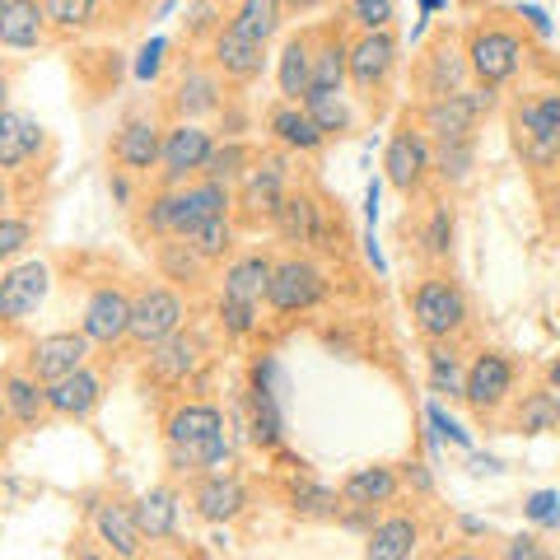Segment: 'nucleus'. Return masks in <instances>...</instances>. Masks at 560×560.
I'll return each instance as SVG.
<instances>
[{"label":"nucleus","mask_w":560,"mask_h":560,"mask_svg":"<svg viewBox=\"0 0 560 560\" xmlns=\"http://www.w3.org/2000/svg\"><path fill=\"white\" fill-rule=\"evenodd\" d=\"M164 448L178 477H220L234 463V448L224 440V411L201 397L173 401L164 411Z\"/></svg>","instance_id":"1"},{"label":"nucleus","mask_w":560,"mask_h":560,"mask_svg":"<svg viewBox=\"0 0 560 560\" xmlns=\"http://www.w3.org/2000/svg\"><path fill=\"white\" fill-rule=\"evenodd\" d=\"M230 210H234L230 187H220V183H210V178H197V183H187V187L154 191L140 220H145V230L164 243V238H187L197 224L220 220V215H230Z\"/></svg>","instance_id":"2"},{"label":"nucleus","mask_w":560,"mask_h":560,"mask_svg":"<svg viewBox=\"0 0 560 560\" xmlns=\"http://www.w3.org/2000/svg\"><path fill=\"white\" fill-rule=\"evenodd\" d=\"M510 131H514L523 164L533 173L560 168V94L518 98L514 113H510Z\"/></svg>","instance_id":"3"},{"label":"nucleus","mask_w":560,"mask_h":560,"mask_svg":"<svg viewBox=\"0 0 560 560\" xmlns=\"http://www.w3.org/2000/svg\"><path fill=\"white\" fill-rule=\"evenodd\" d=\"M248 434L257 448H280L285 444V407H290V378L280 370L276 355H261L253 364V378H248Z\"/></svg>","instance_id":"4"},{"label":"nucleus","mask_w":560,"mask_h":560,"mask_svg":"<svg viewBox=\"0 0 560 560\" xmlns=\"http://www.w3.org/2000/svg\"><path fill=\"white\" fill-rule=\"evenodd\" d=\"M467 313L471 308H467V294H463L458 280H448V276L416 280V290H411V318H416V331L430 346L458 337V331L467 327Z\"/></svg>","instance_id":"5"},{"label":"nucleus","mask_w":560,"mask_h":560,"mask_svg":"<svg viewBox=\"0 0 560 560\" xmlns=\"http://www.w3.org/2000/svg\"><path fill=\"white\" fill-rule=\"evenodd\" d=\"M467 66L471 80L486 84V90H500L504 80L518 75L523 66V38L504 24H471L467 33Z\"/></svg>","instance_id":"6"},{"label":"nucleus","mask_w":560,"mask_h":560,"mask_svg":"<svg viewBox=\"0 0 560 560\" xmlns=\"http://www.w3.org/2000/svg\"><path fill=\"white\" fill-rule=\"evenodd\" d=\"M490 108H495V90H486V84H471L467 94L425 103L416 127L425 131L434 145H458V140H471V127H477V117L490 113Z\"/></svg>","instance_id":"7"},{"label":"nucleus","mask_w":560,"mask_h":560,"mask_svg":"<svg viewBox=\"0 0 560 560\" xmlns=\"http://www.w3.org/2000/svg\"><path fill=\"white\" fill-rule=\"evenodd\" d=\"M187 331V300L173 285H145L136 294V308H131V341L140 350H154L164 346L168 337Z\"/></svg>","instance_id":"8"},{"label":"nucleus","mask_w":560,"mask_h":560,"mask_svg":"<svg viewBox=\"0 0 560 560\" xmlns=\"http://www.w3.org/2000/svg\"><path fill=\"white\" fill-rule=\"evenodd\" d=\"M514 383H518V370L504 350H477L467 360V388H463V401L477 416H495L510 407L514 397Z\"/></svg>","instance_id":"9"},{"label":"nucleus","mask_w":560,"mask_h":560,"mask_svg":"<svg viewBox=\"0 0 560 560\" xmlns=\"http://www.w3.org/2000/svg\"><path fill=\"white\" fill-rule=\"evenodd\" d=\"M90 350L94 341L84 337V331H47V337H38L28 346V355H24V370L38 378V383H61L70 374H80V370H90Z\"/></svg>","instance_id":"10"},{"label":"nucleus","mask_w":560,"mask_h":560,"mask_svg":"<svg viewBox=\"0 0 560 560\" xmlns=\"http://www.w3.org/2000/svg\"><path fill=\"white\" fill-rule=\"evenodd\" d=\"M215 154V136H210L201 121H173L168 136H164V187H187L206 178V164Z\"/></svg>","instance_id":"11"},{"label":"nucleus","mask_w":560,"mask_h":560,"mask_svg":"<svg viewBox=\"0 0 560 560\" xmlns=\"http://www.w3.org/2000/svg\"><path fill=\"white\" fill-rule=\"evenodd\" d=\"M285 183H290V164L285 154H261V160L253 164V173L238 183V215L248 224H276L280 206H285Z\"/></svg>","instance_id":"12"},{"label":"nucleus","mask_w":560,"mask_h":560,"mask_svg":"<svg viewBox=\"0 0 560 560\" xmlns=\"http://www.w3.org/2000/svg\"><path fill=\"white\" fill-rule=\"evenodd\" d=\"M323 294H327V276L313 267L308 257H285V261H276V276H271V290H267V304L271 313H308V308H318L323 304Z\"/></svg>","instance_id":"13"},{"label":"nucleus","mask_w":560,"mask_h":560,"mask_svg":"<svg viewBox=\"0 0 560 560\" xmlns=\"http://www.w3.org/2000/svg\"><path fill=\"white\" fill-rule=\"evenodd\" d=\"M434 173V145H430V136L420 131V127H401L393 131L388 140V150H383V178H388L397 191H420L425 187V178Z\"/></svg>","instance_id":"14"},{"label":"nucleus","mask_w":560,"mask_h":560,"mask_svg":"<svg viewBox=\"0 0 560 560\" xmlns=\"http://www.w3.org/2000/svg\"><path fill=\"white\" fill-rule=\"evenodd\" d=\"M131 308H136V294H127L121 285H98L90 300H84L80 331H84V337H90L94 346L131 341Z\"/></svg>","instance_id":"15"},{"label":"nucleus","mask_w":560,"mask_h":560,"mask_svg":"<svg viewBox=\"0 0 560 560\" xmlns=\"http://www.w3.org/2000/svg\"><path fill=\"white\" fill-rule=\"evenodd\" d=\"M47 290H51L47 261H38V257L14 261V267H5V276H0V318H5L10 327L24 323L28 313H38L47 304Z\"/></svg>","instance_id":"16"},{"label":"nucleus","mask_w":560,"mask_h":560,"mask_svg":"<svg viewBox=\"0 0 560 560\" xmlns=\"http://www.w3.org/2000/svg\"><path fill=\"white\" fill-rule=\"evenodd\" d=\"M206 355L210 346L206 337H197V331H178V337H168L164 346H154L145 355V370L154 383H164V388H183V383H191L201 370H206Z\"/></svg>","instance_id":"17"},{"label":"nucleus","mask_w":560,"mask_h":560,"mask_svg":"<svg viewBox=\"0 0 560 560\" xmlns=\"http://www.w3.org/2000/svg\"><path fill=\"white\" fill-rule=\"evenodd\" d=\"M393 70H397V38H393V28L388 33H360V38L350 43V84H355L364 98H374V94L388 90Z\"/></svg>","instance_id":"18"},{"label":"nucleus","mask_w":560,"mask_h":560,"mask_svg":"<svg viewBox=\"0 0 560 560\" xmlns=\"http://www.w3.org/2000/svg\"><path fill=\"white\" fill-rule=\"evenodd\" d=\"M90 528H94V541L108 547L117 560H140V533L136 523V504H121V500H94L90 504Z\"/></svg>","instance_id":"19"},{"label":"nucleus","mask_w":560,"mask_h":560,"mask_svg":"<svg viewBox=\"0 0 560 560\" xmlns=\"http://www.w3.org/2000/svg\"><path fill=\"white\" fill-rule=\"evenodd\" d=\"M467 80H471V66H467V47L458 43H434L420 61V90H425V103L434 98H453V94H467Z\"/></svg>","instance_id":"20"},{"label":"nucleus","mask_w":560,"mask_h":560,"mask_svg":"<svg viewBox=\"0 0 560 560\" xmlns=\"http://www.w3.org/2000/svg\"><path fill=\"white\" fill-rule=\"evenodd\" d=\"M164 127L154 117H127L113 140V160L127 173H150L164 164Z\"/></svg>","instance_id":"21"},{"label":"nucleus","mask_w":560,"mask_h":560,"mask_svg":"<svg viewBox=\"0 0 560 560\" xmlns=\"http://www.w3.org/2000/svg\"><path fill=\"white\" fill-rule=\"evenodd\" d=\"M191 510L206 523H234L248 510V486H243L234 471H220V477H197L191 481Z\"/></svg>","instance_id":"22"},{"label":"nucleus","mask_w":560,"mask_h":560,"mask_svg":"<svg viewBox=\"0 0 560 560\" xmlns=\"http://www.w3.org/2000/svg\"><path fill=\"white\" fill-rule=\"evenodd\" d=\"M420 537H425L420 518L407 510H393L364 533V560H411L420 551Z\"/></svg>","instance_id":"23"},{"label":"nucleus","mask_w":560,"mask_h":560,"mask_svg":"<svg viewBox=\"0 0 560 560\" xmlns=\"http://www.w3.org/2000/svg\"><path fill=\"white\" fill-rule=\"evenodd\" d=\"M276 234L285 243H308V248H337L323 206L313 201L308 191H290L285 197V206H280V215H276Z\"/></svg>","instance_id":"24"},{"label":"nucleus","mask_w":560,"mask_h":560,"mask_svg":"<svg viewBox=\"0 0 560 560\" xmlns=\"http://www.w3.org/2000/svg\"><path fill=\"white\" fill-rule=\"evenodd\" d=\"M401 495V477L397 467L388 463H374V467H355L350 477L341 481V504L346 510H383V504H393Z\"/></svg>","instance_id":"25"},{"label":"nucleus","mask_w":560,"mask_h":560,"mask_svg":"<svg viewBox=\"0 0 560 560\" xmlns=\"http://www.w3.org/2000/svg\"><path fill=\"white\" fill-rule=\"evenodd\" d=\"M210 66L220 70L224 80H234V84H248L261 75V66H267V47H257L248 38H238V33L230 28H215V38H210Z\"/></svg>","instance_id":"26"},{"label":"nucleus","mask_w":560,"mask_h":560,"mask_svg":"<svg viewBox=\"0 0 560 560\" xmlns=\"http://www.w3.org/2000/svg\"><path fill=\"white\" fill-rule=\"evenodd\" d=\"M43 145H47V131H43L38 117H28L20 108L0 113V168L5 173H20Z\"/></svg>","instance_id":"27"},{"label":"nucleus","mask_w":560,"mask_h":560,"mask_svg":"<svg viewBox=\"0 0 560 560\" xmlns=\"http://www.w3.org/2000/svg\"><path fill=\"white\" fill-rule=\"evenodd\" d=\"M0 393H5V416L14 420L20 430L43 425L51 416V397H47V383H38L28 370H10L0 378Z\"/></svg>","instance_id":"28"},{"label":"nucleus","mask_w":560,"mask_h":560,"mask_svg":"<svg viewBox=\"0 0 560 560\" xmlns=\"http://www.w3.org/2000/svg\"><path fill=\"white\" fill-rule=\"evenodd\" d=\"M271 276H276V261L267 253H248V257H234L230 267H224L220 285L224 294L220 300H238V304H261L271 290Z\"/></svg>","instance_id":"29"},{"label":"nucleus","mask_w":560,"mask_h":560,"mask_svg":"<svg viewBox=\"0 0 560 560\" xmlns=\"http://www.w3.org/2000/svg\"><path fill=\"white\" fill-rule=\"evenodd\" d=\"M313 51L318 43L308 33H294V38L280 47V61H276V84H280V98L285 103H304L313 90Z\"/></svg>","instance_id":"30"},{"label":"nucleus","mask_w":560,"mask_h":560,"mask_svg":"<svg viewBox=\"0 0 560 560\" xmlns=\"http://www.w3.org/2000/svg\"><path fill=\"white\" fill-rule=\"evenodd\" d=\"M47 397H51V416L90 420L98 411V401H103V378H98V370H80V374H70L61 383H51Z\"/></svg>","instance_id":"31"},{"label":"nucleus","mask_w":560,"mask_h":560,"mask_svg":"<svg viewBox=\"0 0 560 560\" xmlns=\"http://www.w3.org/2000/svg\"><path fill=\"white\" fill-rule=\"evenodd\" d=\"M47 10L38 0H5L0 5V43L5 47H38L47 38Z\"/></svg>","instance_id":"32"},{"label":"nucleus","mask_w":560,"mask_h":560,"mask_svg":"<svg viewBox=\"0 0 560 560\" xmlns=\"http://www.w3.org/2000/svg\"><path fill=\"white\" fill-rule=\"evenodd\" d=\"M267 127H271V136L280 140L285 150H300V154H313V150H323V127L308 117V108L304 103H280V108L267 117Z\"/></svg>","instance_id":"33"},{"label":"nucleus","mask_w":560,"mask_h":560,"mask_svg":"<svg viewBox=\"0 0 560 560\" xmlns=\"http://www.w3.org/2000/svg\"><path fill=\"white\" fill-rule=\"evenodd\" d=\"M173 108H178V121H197L206 113H215L220 108V80H215V70L187 66L183 80H178V94H173Z\"/></svg>","instance_id":"34"},{"label":"nucleus","mask_w":560,"mask_h":560,"mask_svg":"<svg viewBox=\"0 0 560 560\" xmlns=\"http://www.w3.org/2000/svg\"><path fill=\"white\" fill-rule=\"evenodd\" d=\"M178 490L173 486H150L145 495L136 500V523H140V533H145L150 541H164L173 537V528H178Z\"/></svg>","instance_id":"35"},{"label":"nucleus","mask_w":560,"mask_h":560,"mask_svg":"<svg viewBox=\"0 0 560 560\" xmlns=\"http://www.w3.org/2000/svg\"><path fill=\"white\" fill-rule=\"evenodd\" d=\"M290 510L300 514V518H318V523H327V518H341V490H331V486H323V481H313L308 471H300V477L290 481Z\"/></svg>","instance_id":"36"},{"label":"nucleus","mask_w":560,"mask_h":560,"mask_svg":"<svg viewBox=\"0 0 560 560\" xmlns=\"http://www.w3.org/2000/svg\"><path fill=\"white\" fill-rule=\"evenodd\" d=\"M280 10L276 0H243V5H234L230 10V33H238V38H248V43H257V47H267L271 38H276V28H280Z\"/></svg>","instance_id":"37"},{"label":"nucleus","mask_w":560,"mask_h":560,"mask_svg":"<svg viewBox=\"0 0 560 560\" xmlns=\"http://www.w3.org/2000/svg\"><path fill=\"white\" fill-rule=\"evenodd\" d=\"M154 261H160V276L173 280V285H201V276L210 267L187 238H164L160 248H154Z\"/></svg>","instance_id":"38"},{"label":"nucleus","mask_w":560,"mask_h":560,"mask_svg":"<svg viewBox=\"0 0 560 560\" xmlns=\"http://www.w3.org/2000/svg\"><path fill=\"white\" fill-rule=\"evenodd\" d=\"M350 80V43L341 38V33H327V38L318 43V51H313V90H346Z\"/></svg>","instance_id":"39"},{"label":"nucleus","mask_w":560,"mask_h":560,"mask_svg":"<svg viewBox=\"0 0 560 560\" xmlns=\"http://www.w3.org/2000/svg\"><path fill=\"white\" fill-rule=\"evenodd\" d=\"M514 430L518 434H551V430H560V397L551 388L523 393V401L514 407Z\"/></svg>","instance_id":"40"},{"label":"nucleus","mask_w":560,"mask_h":560,"mask_svg":"<svg viewBox=\"0 0 560 560\" xmlns=\"http://www.w3.org/2000/svg\"><path fill=\"white\" fill-rule=\"evenodd\" d=\"M430 388L448 393V397H463V388H467V364L458 350H453V341L430 346Z\"/></svg>","instance_id":"41"},{"label":"nucleus","mask_w":560,"mask_h":560,"mask_svg":"<svg viewBox=\"0 0 560 560\" xmlns=\"http://www.w3.org/2000/svg\"><path fill=\"white\" fill-rule=\"evenodd\" d=\"M253 150L248 145H238V140H230V145H215V154H210V164H206V178L210 183H220V187H230V183H243L253 173Z\"/></svg>","instance_id":"42"},{"label":"nucleus","mask_w":560,"mask_h":560,"mask_svg":"<svg viewBox=\"0 0 560 560\" xmlns=\"http://www.w3.org/2000/svg\"><path fill=\"white\" fill-rule=\"evenodd\" d=\"M187 243L210 261V267H215V261H224V257L234 253V215H220V220L197 224V230L187 234Z\"/></svg>","instance_id":"43"},{"label":"nucleus","mask_w":560,"mask_h":560,"mask_svg":"<svg viewBox=\"0 0 560 560\" xmlns=\"http://www.w3.org/2000/svg\"><path fill=\"white\" fill-rule=\"evenodd\" d=\"M453 206L448 201H434V210H430V220H425V230H420V253H425L430 261H448V253H453Z\"/></svg>","instance_id":"44"},{"label":"nucleus","mask_w":560,"mask_h":560,"mask_svg":"<svg viewBox=\"0 0 560 560\" xmlns=\"http://www.w3.org/2000/svg\"><path fill=\"white\" fill-rule=\"evenodd\" d=\"M304 108H308V117L323 127V136H341V131H350L346 94H337V90H308Z\"/></svg>","instance_id":"45"},{"label":"nucleus","mask_w":560,"mask_h":560,"mask_svg":"<svg viewBox=\"0 0 560 560\" xmlns=\"http://www.w3.org/2000/svg\"><path fill=\"white\" fill-rule=\"evenodd\" d=\"M471 164H477V140H458V145H434V173L448 187H463L471 178Z\"/></svg>","instance_id":"46"},{"label":"nucleus","mask_w":560,"mask_h":560,"mask_svg":"<svg viewBox=\"0 0 560 560\" xmlns=\"http://www.w3.org/2000/svg\"><path fill=\"white\" fill-rule=\"evenodd\" d=\"M43 10H47V24L61 28V33H75V28L98 20L94 0H43Z\"/></svg>","instance_id":"47"},{"label":"nucleus","mask_w":560,"mask_h":560,"mask_svg":"<svg viewBox=\"0 0 560 560\" xmlns=\"http://www.w3.org/2000/svg\"><path fill=\"white\" fill-rule=\"evenodd\" d=\"M346 14H350V24H355L360 33H388L397 5H393V0H355Z\"/></svg>","instance_id":"48"},{"label":"nucleus","mask_w":560,"mask_h":560,"mask_svg":"<svg viewBox=\"0 0 560 560\" xmlns=\"http://www.w3.org/2000/svg\"><path fill=\"white\" fill-rule=\"evenodd\" d=\"M220 327L230 337H253L257 331V304H238V300H220Z\"/></svg>","instance_id":"49"},{"label":"nucleus","mask_w":560,"mask_h":560,"mask_svg":"<svg viewBox=\"0 0 560 560\" xmlns=\"http://www.w3.org/2000/svg\"><path fill=\"white\" fill-rule=\"evenodd\" d=\"M523 514L537 528H560V490H533L528 500H523Z\"/></svg>","instance_id":"50"},{"label":"nucleus","mask_w":560,"mask_h":560,"mask_svg":"<svg viewBox=\"0 0 560 560\" xmlns=\"http://www.w3.org/2000/svg\"><path fill=\"white\" fill-rule=\"evenodd\" d=\"M425 420H430V425H434V434H440V440H448V444H458V448H467L471 440H467V430L458 425V420H453L444 407H440V401H430V407H425Z\"/></svg>","instance_id":"51"},{"label":"nucleus","mask_w":560,"mask_h":560,"mask_svg":"<svg viewBox=\"0 0 560 560\" xmlns=\"http://www.w3.org/2000/svg\"><path fill=\"white\" fill-rule=\"evenodd\" d=\"M500 560H556V556L541 547L533 533H518V537H510V541L500 547Z\"/></svg>","instance_id":"52"},{"label":"nucleus","mask_w":560,"mask_h":560,"mask_svg":"<svg viewBox=\"0 0 560 560\" xmlns=\"http://www.w3.org/2000/svg\"><path fill=\"white\" fill-rule=\"evenodd\" d=\"M28 238H33V224L20 215H5V224H0V257H14Z\"/></svg>","instance_id":"53"},{"label":"nucleus","mask_w":560,"mask_h":560,"mask_svg":"<svg viewBox=\"0 0 560 560\" xmlns=\"http://www.w3.org/2000/svg\"><path fill=\"white\" fill-rule=\"evenodd\" d=\"M164 51H168V43H164V38H150L145 47H140V57H136V75H140V80H154V75H160Z\"/></svg>","instance_id":"54"},{"label":"nucleus","mask_w":560,"mask_h":560,"mask_svg":"<svg viewBox=\"0 0 560 560\" xmlns=\"http://www.w3.org/2000/svg\"><path fill=\"white\" fill-rule=\"evenodd\" d=\"M518 20H528L533 33H541V38H551V20H547V10L541 5H518Z\"/></svg>","instance_id":"55"},{"label":"nucleus","mask_w":560,"mask_h":560,"mask_svg":"<svg viewBox=\"0 0 560 560\" xmlns=\"http://www.w3.org/2000/svg\"><path fill=\"white\" fill-rule=\"evenodd\" d=\"M407 481L420 490V495H430V471L420 467V463H411V467H407Z\"/></svg>","instance_id":"56"},{"label":"nucleus","mask_w":560,"mask_h":560,"mask_svg":"<svg viewBox=\"0 0 560 560\" xmlns=\"http://www.w3.org/2000/svg\"><path fill=\"white\" fill-rule=\"evenodd\" d=\"M75 560H113L108 547H75Z\"/></svg>","instance_id":"57"},{"label":"nucleus","mask_w":560,"mask_h":560,"mask_svg":"<svg viewBox=\"0 0 560 560\" xmlns=\"http://www.w3.org/2000/svg\"><path fill=\"white\" fill-rule=\"evenodd\" d=\"M547 210H551V224H560V178H556L551 191H547Z\"/></svg>","instance_id":"58"},{"label":"nucleus","mask_w":560,"mask_h":560,"mask_svg":"<svg viewBox=\"0 0 560 560\" xmlns=\"http://www.w3.org/2000/svg\"><path fill=\"white\" fill-rule=\"evenodd\" d=\"M440 560H490L486 551H471V547H458V551H444Z\"/></svg>","instance_id":"59"},{"label":"nucleus","mask_w":560,"mask_h":560,"mask_svg":"<svg viewBox=\"0 0 560 560\" xmlns=\"http://www.w3.org/2000/svg\"><path fill=\"white\" fill-rule=\"evenodd\" d=\"M547 388H551V393L560 397V355H556V360L547 364Z\"/></svg>","instance_id":"60"},{"label":"nucleus","mask_w":560,"mask_h":560,"mask_svg":"<svg viewBox=\"0 0 560 560\" xmlns=\"http://www.w3.org/2000/svg\"><path fill=\"white\" fill-rule=\"evenodd\" d=\"M463 533H471V537H481V533H490L481 518H463Z\"/></svg>","instance_id":"61"},{"label":"nucleus","mask_w":560,"mask_h":560,"mask_svg":"<svg viewBox=\"0 0 560 560\" xmlns=\"http://www.w3.org/2000/svg\"><path fill=\"white\" fill-rule=\"evenodd\" d=\"M113 197H117V201H127V197H131V187H127V178H113Z\"/></svg>","instance_id":"62"}]
</instances>
